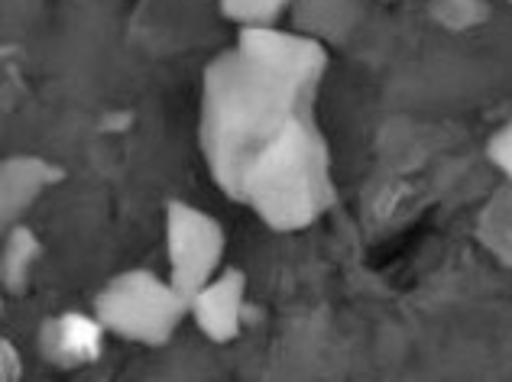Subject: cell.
Here are the masks:
<instances>
[{
	"label": "cell",
	"mask_w": 512,
	"mask_h": 382,
	"mask_svg": "<svg viewBox=\"0 0 512 382\" xmlns=\"http://www.w3.org/2000/svg\"><path fill=\"white\" fill-rule=\"evenodd\" d=\"M315 91V81L282 75L237 46L205 68L198 140L211 179L227 198H234L250 162L295 117L312 111Z\"/></svg>",
	"instance_id": "obj_1"
},
{
	"label": "cell",
	"mask_w": 512,
	"mask_h": 382,
	"mask_svg": "<svg viewBox=\"0 0 512 382\" xmlns=\"http://www.w3.org/2000/svg\"><path fill=\"white\" fill-rule=\"evenodd\" d=\"M237 204L260 217L276 234L312 227L334 204L328 143L315 114L305 111L250 162L237 191Z\"/></svg>",
	"instance_id": "obj_2"
},
{
	"label": "cell",
	"mask_w": 512,
	"mask_h": 382,
	"mask_svg": "<svg viewBox=\"0 0 512 382\" xmlns=\"http://www.w3.org/2000/svg\"><path fill=\"white\" fill-rule=\"evenodd\" d=\"M94 315L107 327V334L133 340V344L163 347L172 340L182 318L192 315V305L172 279L156 276L150 269H127L94 298Z\"/></svg>",
	"instance_id": "obj_3"
},
{
	"label": "cell",
	"mask_w": 512,
	"mask_h": 382,
	"mask_svg": "<svg viewBox=\"0 0 512 382\" xmlns=\"http://www.w3.org/2000/svg\"><path fill=\"white\" fill-rule=\"evenodd\" d=\"M227 234L218 217L185 201L166 204V259L169 279L192 298L214 272H221Z\"/></svg>",
	"instance_id": "obj_4"
},
{
	"label": "cell",
	"mask_w": 512,
	"mask_h": 382,
	"mask_svg": "<svg viewBox=\"0 0 512 382\" xmlns=\"http://www.w3.org/2000/svg\"><path fill=\"white\" fill-rule=\"evenodd\" d=\"M188 305H192V318L201 334L214 340V344H231L240 334L244 308H247L244 269L224 266L221 272H214V276L188 298Z\"/></svg>",
	"instance_id": "obj_5"
},
{
	"label": "cell",
	"mask_w": 512,
	"mask_h": 382,
	"mask_svg": "<svg viewBox=\"0 0 512 382\" xmlns=\"http://www.w3.org/2000/svg\"><path fill=\"white\" fill-rule=\"evenodd\" d=\"M49 179H56V172L36 156H13L0 166V217L7 227L30 208Z\"/></svg>",
	"instance_id": "obj_6"
},
{
	"label": "cell",
	"mask_w": 512,
	"mask_h": 382,
	"mask_svg": "<svg viewBox=\"0 0 512 382\" xmlns=\"http://www.w3.org/2000/svg\"><path fill=\"white\" fill-rule=\"evenodd\" d=\"M104 331L107 327L98 321V315L94 318L62 315L46 324L43 347L49 350V357H56L59 363H88V360H98Z\"/></svg>",
	"instance_id": "obj_7"
},
{
	"label": "cell",
	"mask_w": 512,
	"mask_h": 382,
	"mask_svg": "<svg viewBox=\"0 0 512 382\" xmlns=\"http://www.w3.org/2000/svg\"><path fill=\"white\" fill-rule=\"evenodd\" d=\"M36 256H39V243L30 230H23V227L10 230L7 247H4V285H7V292L20 289L26 272H30V266L36 263Z\"/></svg>",
	"instance_id": "obj_8"
},
{
	"label": "cell",
	"mask_w": 512,
	"mask_h": 382,
	"mask_svg": "<svg viewBox=\"0 0 512 382\" xmlns=\"http://www.w3.org/2000/svg\"><path fill=\"white\" fill-rule=\"evenodd\" d=\"M221 13L237 26H276L292 0H218Z\"/></svg>",
	"instance_id": "obj_9"
},
{
	"label": "cell",
	"mask_w": 512,
	"mask_h": 382,
	"mask_svg": "<svg viewBox=\"0 0 512 382\" xmlns=\"http://www.w3.org/2000/svg\"><path fill=\"white\" fill-rule=\"evenodd\" d=\"M487 156L496 169H500L506 179L512 182V117L506 120V124L493 133V140L487 146Z\"/></svg>",
	"instance_id": "obj_10"
},
{
	"label": "cell",
	"mask_w": 512,
	"mask_h": 382,
	"mask_svg": "<svg viewBox=\"0 0 512 382\" xmlns=\"http://www.w3.org/2000/svg\"><path fill=\"white\" fill-rule=\"evenodd\" d=\"M23 376V360H20V350L10 344V340L4 337L0 340V379L4 382H13Z\"/></svg>",
	"instance_id": "obj_11"
}]
</instances>
